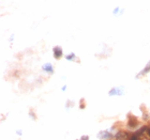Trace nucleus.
Listing matches in <instances>:
<instances>
[{
    "label": "nucleus",
    "mask_w": 150,
    "mask_h": 140,
    "mask_svg": "<svg viewBox=\"0 0 150 140\" xmlns=\"http://www.w3.org/2000/svg\"><path fill=\"white\" fill-rule=\"evenodd\" d=\"M54 56L56 59H60L62 57V49L60 46H56L54 48Z\"/></svg>",
    "instance_id": "nucleus-1"
},
{
    "label": "nucleus",
    "mask_w": 150,
    "mask_h": 140,
    "mask_svg": "<svg viewBox=\"0 0 150 140\" xmlns=\"http://www.w3.org/2000/svg\"><path fill=\"white\" fill-rule=\"evenodd\" d=\"M138 124V121H137V118L136 117H133L132 119H129V122H128V125L129 127H135V126H137Z\"/></svg>",
    "instance_id": "nucleus-2"
},
{
    "label": "nucleus",
    "mask_w": 150,
    "mask_h": 140,
    "mask_svg": "<svg viewBox=\"0 0 150 140\" xmlns=\"http://www.w3.org/2000/svg\"><path fill=\"white\" fill-rule=\"evenodd\" d=\"M110 136H112V135H110L108 132H101L98 137L101 138V139H108V138H110Z\"/></svg>",
    "instance_id": "nucleus-3"
},
{
    "label": "nucleus",
    "mask_w": 150,
    "mask_h": 140,
    "mask_svg": "<svg viewBox=\"0 0 150 140\" xmlns=\"http://www.w3.org/2000/svg\"><path fill=\"white\" fill-rule=\"evenodd\" d=\"M149 71H150V63L148 64L147 66H146V69L143 70V72H142V73L139 75H138V76H141V75H143V74H146V73H147V72H149Z\"/></svg>",
    "instance_id": "nucleus-4"
},
{
    "label": "nucleus",
    "mask_w": 150,
    "mask_h": 140,
    "mask_svg": "<svg viewBox=\"0 0 150 140\" xmlns=\"http://www.w3.org/2000/svg\"><path fill=\"white\" fill-rule=\"evenodd\" d=\"M79 140H89V138H88V136H83Z\"/></svg>",
    "instance_id": "nucleus-5"
}]
</instances>
